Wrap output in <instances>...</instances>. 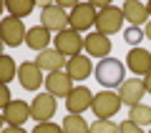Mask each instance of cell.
<instances>
[{"label":"cell","instance_id":"1","mask_svg":"<svg viewBox=\"0 0 151 133\" xmlns=\"http://www.w3.org/2000/svg\"><path fill=\"white\" fill-rule=\"evenodd\" d=\"M93 73H96V80L103 85V91H111V88H116V85L124 83V75H126V65L121 63V60H116L113 55H108V58L98 60V65L93 68Z\"/></svg>","mask_w":151,"mask_h":133},{"label":"cell","instance_id":"2","mask_svg":"<svg viewBox=\"0 0 151 133\" xmlns=\"http://www.w3.org/2000/svg\"><path fill=\"white\" fill-rule=\"evenodd\" d=\"M96 10H98V15H96V33H101V35L108 38V35H113V33L121 30V25H124V13H121V8L101 3Z\"/></svg>","mask_w":151,"mask_h":133},{"label":"cell","instance_id":"3","mask_svg":"<svg viewBox=\"0 0 151 133\" xmlns=\"http://www.w3.org/2000/svg\"><path fill=\"white\" fill-rule=\"evenodd\" d=\"M121 106H124V103H121L119 93H113V91L96 93V96H93V103H91V108H93V113H96L98 121H108V118H113L116 113H119Z\"/></svg>","mask_w":151,"mask_h":133},{"label":"cell","instance_id":"4","mask_svg":"<svg viewBox=\"0 0 151 133\" xmlns=\"http://www.w3.org/2000/svg\"><path fill=\"white\" fill-rule=\"evenodd\" d=\"M53 48L58 50L63 58H76V55H81V50H83V38H81V33H76L73 28H65V30L55 33Z\"/></svg>","mask_w":151,"mask_h":133},{"label":"cell","instance_id":"5","mask_svg":"<svg viewBox=\"0 0 151 133\" xmlns=\"http://www.w3.org/2000/svg\"><path fill=\"white\" fill-rule=\"evenodd\" d=\"M96 15H98V10H96L93 3H76V8L68 15V25L76 33L91 30V25H96Z\"/></svg>","mask_w":151,"mask_h":133},{"label":"cell","instance_id":"6","mask_svg":"<svg viewBox=\"0 0 151 133\" xmlns=\"http://www.w3.org/2000/svg\"><path fill=\"white\" fill-rule=\"evenodd\" d=\"M40 25L45 28V30H65L68 28V15H65V10H60L55 3H43V8H40Z\"/></svg>","mask_w":151,"mask_h":133},{"label":"cell","instance_id":"7","mask_svg":"<svg viewBox=\"0 0 151 133\" xmlns=\"http://www.w3.org/2000/svg\"><path fill=\"white\" fill-rule=\"evenodd\" d=\"M25 33H28V28L23 25V20H18V18L8 15L5 20H0V38H3V43L10 45V48L25 43Z\"/></svg>","mask_w":151,"mask_h":133},{"label":"cell","instance_id":"8","mask_svg":"<svg viewBox=\"0 0 151 133\" xmlns=\"http://www.w3.org/2000/svg\"><path fill=\"white\" fill-rule=\"evenodd\" d=\"M55 108H58V101L50 93H38L30 103V118L38 123H45L55 116Z\"/></svg>","mask_w":151,"mask_h":133},{"label":"cell","instance_id":"9","mask_svg":"<svg viewBox=\"0 0 151 133\" xmlns=\"http://www.w3.org/2000/svg\"><path fill=\"white\" fill-rule=\"evenodd\" d=\"M93 103V93L88 91L86 85H73L70 96L65 98V108H68L70 116H81L83 111H88Z\"/></svg>","mask_w":151,"mask_h":133},{"label":"cell","instance_id":"10","mask_svg":"<svg viewBox=\"0 0 151 133\" xmlns=\"http://www.w3.org/2000/svg\"><path fill=\"white\" fill-rule=\"evenodd\" d=\"M126 65L134 75H149L151 73V53L146 48H129V55H126Z\"/></svg>","mask_w":151,"mask_h":133},{"label":"cell","instance_id":"11","mask_svg":"<svg viewBox=\"0 0 151 133\" xmlns=\"http://www.w3.org/2000/svg\"><path fill=\"white\" fill-rule=\"evenodd\" d=\"M18 80H20V85L25 88V91H38L40 85L45 83V78H43V70L38 68L35 63H23V65H18Z\"/></svg>","mask_w":151,"mask_h":133},{"label":"cell","instance_id":"12","mask_svg":"<svg viewBox=\"0 0 151 133\" xmlns=\"http://www.w3.org/2000/svg\"><path fill=\"white\" fill-rule=\"evenodd\" d=\"M144 93H146L144 80H136V78L124 80V83L119 85V98H121V103H126L129 108L139 106V103L144 101Z\"/></svg>","mask_w":151,"mask_h":133},{"label":"cell","instance_id":"13","mask_svg":"<svg viewBox=\"0 0 151 133\" xmlns=\"http://www.w3.org/2000/svg\"><path fill=\"white\" fill-rule=\"evenodd\" d=\"M65 60H68V58H63L55 48H45V50H40V53H38L35 65L50 75V73H60V70H65Z\"/></svg>","mask_w":151,"mask_h":133},{"label":"cell","instance_id":"14","mask_svg":"<svg viewBox=\"0 0 151 133\" xmlns=\"http://www.w3.org/2000/svg\"><path fill=\"white\" fill-rule=\"evenodd\" d=\"M83 50H86L91 58H108L111 55V40H108L106 35H101V33H88L86 38H83Z\"/></svg>","mask_w":151,"mask_h":133},{"label":"cell","instance_id":"15","mask_svg":"<svg viewBox=\"0 0 151 133\" xmlns=\"http://www.w3.org/2000/svg\"><path fill=\"white\" fill-rule=\"evenodd\" d=\"M45 88H48V93L53 98H68L70 91H73V80L68 78L65 70H60V73H50L48 78H45Z\"/></svg>","mask_w":151,"mask_h":133},{"label":"cell","instance_id":"16","mask_svg":"<svg viewBox=\"0 0 151 133\" xmlns=\"http://www.w3.org/2000/svg\"><path fill=\"white\" fill-rule=\"evenodd\" d=\"M3 118H5L8 126H23V123L30 118V106H28L25 101H15V98H13V101L8 103V108L3 111Z\"/></svg>","mask_w":151,"mask_h":133},{"label":"cell","instance_id":"17","mask_svg":"<svg viewBox=\"0 0 151 133\" xmlns=\"http://www.w3.org/2000/svg\"><path fill=\"white\" fill-rule=\"evenodd\" d=\"M121 13H124V20L131 23V28H141V25L149 23V13H146V5H144V3L126 0L124 8H121Z\"/></svg>","mask_w":151,"mask_h":133},{"label":"cell","instance_id":"18","mask_svg":"<svg viewBox=\"0 0 151 133\" xmlns=\"http://www.w3.org/2000/svg\"><path fill=\"white\" fill-rule=\"evenodd\" d=\"M91 58L86 55H76V58H68L65 60V73H68L70 80H86L91 75Z\"/></svg>","mask_w":151,"mask_h":133},{"label":"cell","instance_id":"19","mask_svg":"<svg viewBox=\"0 0 151 133\" xmlns=\"http://www.w3.org/2000/svg\"><path fill=\"white\" fill-rule=\"evenodd\" d=\"M25 45L28 48H33V50H45L50 45V30H45L43 25H33V28H28V33H25Z\"/></svg>","mask_w":151,"mask_h":133},{"label":"cell","instance_id":"20","mask_svg":"<svg viewBox=\"0 0 151 133\" xmlns=\"http://www.w3.org/2000/svg\"><path fill=\"white\" fill-rule=\"evenodd\" d=\"M33 8H35V0H8L5 3V10L10 13V18H18V20L28 18Z\"/></svg>","mask_w":151,"mask_h":133},{"label":"cell","instance_id":"21","mask_svg":"<svg viewBox=\"0 0 151 133\" xmlns=\"http://www.w3.org/2000/svg\"><path fill=\"white\" fill-rule=\"evenodd\" d=\"M60 128H63V133H91V126L86 123V118L83 116H70V113L63 118Z\"/></svg>","mask_w":151,"mask_h":133},{"label":"cell","instance_id":"22","mask_svg":"<svg viewBox=\"0 0 151 133\" xmlns=\"http://www.w3.org/2000/svg\"><path fill=\"white\" fill-rule=\"evenodd\" d=\"M129 121H131V123H136L139 128L151 126V106H146V103H139V106H134V108H131V113H129Z\"/></svg>","mask_w":151,"mask_h":133},{"label":"cell","instance_id":"23","mask_svg":"<svg viewBox=\"0 0 151 133\" xmlns=\"http://www.w3.org/2000/svg\"><path fill=\"white\" fill-rule=\"evenodd\" d=\"M13 78H18V65H15V60L10 58V55H0V83H10Z\"/></svg>","mask_w":151,"mask_h":133},{"label":"cell","instance_id":"24","mask_svg":"<svg viewBox=\"0 0 151 133\" xmlns=\"http://www.w3.org/2000/svg\"><path fill=\"white\" fill-rule=\"evenodd\" d=\"M91 133H119V126L113 121H93Z\"/></svg>","mask_w":151,"mask_h":133},{"label":"cell","instance_id":"25","mask_svg":"<svg viewBox=\"0 0 151 133\" xmlns=\"http://www.w3.org/2000/svg\"><path fill=\"white\" fill-rule=\"evenodd\" d=\"M141 38H144V30H141V28H129V30L124 33V40L129 43V48H139Z\"/></svg>","mask_w":151,"mask_h":133},{"label":"cell","instance_id":"26","mask_svg":"<svg viewBox=\"0 0 151 133\" xmlns=\"http://www.w3.org/2000/svg\"><path fill=\"white\" fill-rule=\"evenodd\" d=\"M33 133H63V128L58 123H53V121H45V123H35Z\"/></svg>","mask_w":151,"mask_h":133},{"label":"cell","instance_id":"27","mask_svg":"<svg viewBox=\"0 0 151 133\" xmlns=\"http://www.w3.org/2000/svg\"><path fill=\"white\" fill-rule=\"evenodd\" d=\"M10 101H13V98H10V91H8V85H5V83H0V111H5Z\"/></svg>","mask_w":151,"mask_h":133},{"label":"cell","instance_id":"28","mask_svg":"<svg viewBox=\"0 0 151 133\" xmlns=\"http://www.w3.org/2000/svg\"><path fill=\"white\" fill-rule=\"evenodd\" d=\"M119 133H144V131H141V128L136 126V123H131V121H124V123L119 126Z\"/></svg>","mask_w":151,"mask_h":133},{"label":"cell","instance_id":"29","mask_svg":"<svg viewBox=\"0 0 151 133\" xmlns=\"http://www.w3.org/2000/svg\"><path fill=\"white\" fill-rule=\"evenodd\" d=\"M0 133H28V131H25L23 126H5Z\"/></svg>","mask_w":151,"mask_h":133},{"label":"cell","instance_id":"30","mask_svg":"<svg viewBox=\"0 0 151 133\" xmlns=\"http://www.w3.org/2000/svg\"><path fill=\"white\" fill-rule=\"evenodd\" d=\"M55 5H58L60 10H68V8H70V10H73V8H76V3H73V0H58Z\"/></svg>","mask_w":151,"mask_h":133},{"label":"cell","instance_id":"31","mask_svg":"<svg viewBox=\"0 0 151 133\" xmlns=\"http://www.w3.org/2000/svg\"><path fill=\"white\" fill-rule=\"evenodd\" d=\"M144 88H146V93H151V73L144 78Z\"/></svg>","mask_w":151,"mask_h":133},{"label":"cell","instance_id":"32","mask_svg":"<svg viewBox=\"0 0 151 133\" xmlns=\"http://www.w3.org/2000/svg\"><path fill=\"white\" fill-rule=\"evenodd\" d=\"M144 38H149V40H151V20L144 25Z\"/></svg>","mask_w":151,"mask_h":133},{"label":"cell","instance_id":"33","mask_svg":"<svg viewBox=\"0 0 151 133\" xmlns=\"http://www.w3.org/2000/svg\"><path fill=\"white\" fill-rule=\"evenodd\" d=\"M5 128V118H3V113H0V131Z\"/></svg>","mask_w":151,"mask_h":133},{"label":"cell","instance_id":"34","mask_svg":"<svg viewBox=\"0 0 151 133\" xmlns=\"http://www.w3.org/2000/svg\"><path fill=\"white\" fill-rule=\"evenodd\" d=\"M3 10H5V3H3V0H0V15H3Z\"/></svg>","mask_w":151,"mask_h":133},{"label":"cell","instance_id":"35","mask_svg":"<svg viewBox=\"0 0 151 133\" xmlns=\"http://www.w3.org/2000/svg\"><path fill=\"white\" fill-rule=\"evenodd\" d=\"M3 48H5V43H3V38H0V55H3Z\"/></svg>","mask_w":151,"mask_h":133},{"label":"cell","instance_id":"36","mask_svg":"<svg viewBox=\"0 0 151 133\" xmlns=\"http://www.w3.org/2000/svg\"><path fill=\"white\" fill-rule=\"evenodd\" d=\"M146 13H149V15H151V3H146Z\"/></svg>","mask_w":151,"mask_h":133},{"label":"cell","instance_id":"37","mask_svg":"<svg viewBox=\"0 0 151 133\" xmlns=\"http://www.w3.org/2000/svg\"><path fill=\"white\" fill-rule=\"evenodd\" d=\"M149 133H151V131H149Z\"/></svg>","mask_w":151,"mask_h":133}]
</instances>
